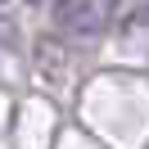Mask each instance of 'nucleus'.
Returning a JSON list of instances; mask_svg holds the SVG:
<instances>
[{
    "mask_svg": "<svg viewBox=\"0 0 149 149\" xmlns=\"http://www.w3.org/2000/svg\"><path fill=\"white\" fill-rule=\"evenodd\" d=\"M32 5H41V0H32Z\"/></svg>",
    "mask_w": 149,
    "mask_h": 149,
    "instance_id": "obj_2",
    "label": "nucleus"
},
{
    "mask_svg": "<svg viewBox=\"0 0 149 149\" xmlns=\"http://www.w3.org/2000/svg\"><path fill=\"white\" fill-rule=\"evenodd\" d=\"M118 18V0H59L54 23L68 36H100Z\"/></svg>",
    "mask_w": 149,
    "mask_h": 149,
    "instance_id": "obj_1",
    "label": "nucleus"
}]
</instances>
